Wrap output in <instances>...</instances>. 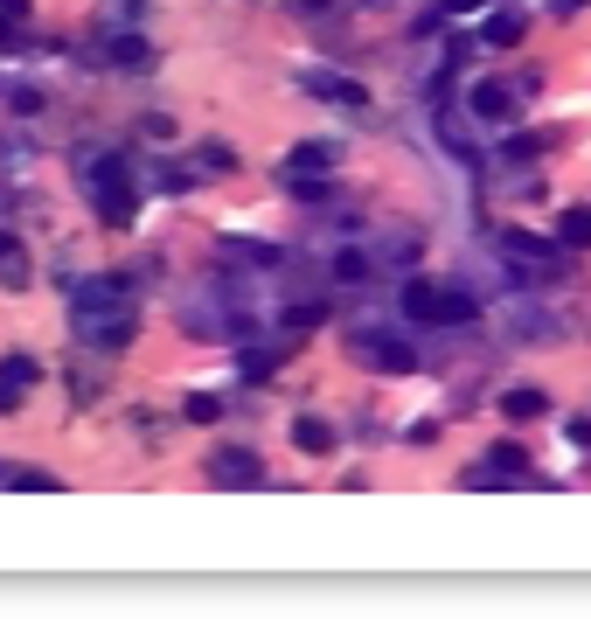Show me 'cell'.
<instances>
[{"mask_svg": "<svg viewBox=\"0 0 591 619\" xmlns=\"http://www.w3.org/2000/svg\"><path fill=\"white\" fill-rule=\"evenodd\" d=\"M487 42H494V49H515V42H522V21H515V14H494V21H487Z\"/></svg>", "mask_w": 591, "mask_h": 619, "instance_id": "d6986e66", "label": "cell"}, {"mask_svg": "<svg viewBox=\"0 0 591 619\" xmlns=\"http://www.w3.org/2000/svg\"><path fill=\"white\" fill-rule=\"evenodd\" d=\"M334 279L362 286V279H369V258H362V251H341V258H334Z\"/></svg>", "mask_w": 591, "mask_h": 619, "instance_id": "7402d4cb", "label": "cell"}, {"mask_svg": "<svg viewBox=\"0 0 591 619\" xmlns=\"http://www.w3.org/2000/svg\"><path fill=\"white\" fill-rule=\"evenodd\" d=\"M0 286H28V251L14 230H0Z\"/></svg>", "mask_w": 591, "mask_h": 619, "instance_id": "7c38bea8", "label": "cell"}, {"mask_svg": "<svg viewBox=\"0 0 591 619\" xmlns=\"http://www.w3.org/2000/svg\"><path fill=\"white\" fill-rule=\"evenodd\" d=\"M306 91H320V98H334V105H348V112H369V91L348 84V77H306Z\"/></svg>", "mask_w": 591, "mask_h": 619, "instance_id": "30bf717a", "label": "cell"}, {"mask_svg": "<svg viewBox=\"0 0 591 619\" xmlns=\"http://www.w3.org/2000/svg\"><path fill=\"white\" fill-rule=\"evenodd\" d=\"M293 446L306 460H327L334 453V432H327V418H293Z\"/></svg>", "mask_w": 591, "mask_h": 619, "instance_id": "ba28073f", "label": "cell"}, {"mask_svg": "<svg viewBox=\"0 0 591 619\" xmlns=\"http://www.w3.org/2000/svg\"><path fill=\"white\" fill-rule=\"evenodd\" d=\"M473 112L480 119H515V91L501 77H487V84H473Z\"/></svg>", "mask_w": 591, "mask_h": 619, "instance_id": "52a82bcc", "label": "cell"}, {"mask_svg": "<svg viewBox=\"0 0 591 619\" xmlns=\"http://www.w3.org/2000/svg\"><path fill=\"white\" fill-rule=\"evenodd\" d=\"M272 369H279V348H251L244 355V383H265Z\"/></svg>", "mask_w": 591, "mask_h": 619, "instance_id": "ffe728a7", "label": "cell"}, {"mask_svg": "<svg viewBox=\"0 0 591 619\" xmlns=\"http://www.w3.org/2000/svg\"><path fill=\"white\" fill-rule=\"evenodd\" d=\"M14 487H35V494H56V473H14Z\"/></svg>", "mask_w": 591, "mask_h": 619, "instance_id": "484cf974", "label": "cell"}, {"mask_svg": "<svg viewBox=\"0 0 591 619\" xmlns=\"http://www.w3.org/2000/svg\"><path fill=\"white\" fill-rule=\"evenodd\" d=\"M299 14H327V7H334V0H293Z\"/></svg>", "mask_w": 591, "mask_h": 619, "instance_id": "83f0119b", "label": "cell"}, {"mask_svg": "<svg viewBox=\"0 0 591 619\" xmlns=\"http://www.w3.org/2000/svg\"><path fill=\"white\" fill-rule=\"evenodd\" d=\"M258 473H265V460H258L251 446H216V453H209V480H216V487H251Z\"/></svg>", "mask_w": 591, "mask_h": 619, "instance_id": "8992f818", "label": "cell"}, {"mask_svg": "<svg viewBox=\"0 0 591 619\" xmlns=\"http://www.w3.org/2000/svg\"><path fill=\"white\" fill-rule=\"evenodd\" d=\"M202 167H209V174H230V167H237V154H230V147H223V140H202Z\"/></svg>", "mask_w": 591, "mask_h": 619, "instance_id": "44dd1931", "label": "cell"}, {"mask_svg": "<svg viewBox=\"0 0 591 619\" xmlns=\"http://www.w3.org/2000/svg\"><path fill=\"white\" fill-rule=\"evenodd\" d=\"M91 195H98V216H105L112 230H126V223L140 216V181H133V167L119 154L91 160Z\"/></svg>", "mask_w": 591, "mask_h": 619, "instance_id": "6da1fadb", "label": "cell"}, {"mask_svg": "<svg viewBox=\"0 0 591 619\" xmlns=\"http://www.w3.org/2000/svg\"><path fill=\"white\" fill-rule=\"evenodd\" d=\"M397 300H404V313H411V320H439V286H432V279H404V293H397Z\"/></svg>", "mask_w": 591, "mask_h": 619, "instance_id": "9c48e42d", "label": "cell"}, {"mask_svg": "<svg viewBox=\"0 0 591 619\" xmlns=\"http://www.w3.org/2000/svg\"><path fill=\"white\" fill-rule=\"evenodd\" d=\"M508 258H515V265H522V258H529V265H550L557 251H550L543 237H529V230H508Z\"/></svg>", "mask_w": 591, "mask_h": 619, "instance_id": "9a60e30c", "label": "cell"}, {"mask_svg": "<svg viewBox=\"0 0 591 619\" xmlns=\"http://www.w3.org/2000/svg\"><path fill=\"white\" fill-rule=\"evenodd\" d=\"M578 7H585V0H557V14H578Z\"/></svg>", "mask_w": 591, "mask_h": 619, "instance_id": "f1b7e54d", "label": "cell"}, {"mask_svg": "<svg viewBox=\"0 0 591 619\" xmlns=\"http://www.w3.org/2000/svg\"><path fill=\"white\" fill-rule=\"evenodd\" d=\"M0 14H7V21H21V14H28V0H0Z\"/></svg>", "mask_w": 591, "mask_h": 619, "instance_id": "4316f807", "label": "cell"}, {"mask_svg": "<svg viewBox=\"0 0 591 619\" xmlns=\"http://www.w3.org/2000/svg\"><path fill=\"white\" fill-rule=\"evenodd\" d=\"M7 35H14V21H7V14H0V42H7Z\"/></svg>", "mask_w": 591, "mask_h": 619, "instance_id": "4dcf8cb0", "label": "cell"}, {"mask_svg": "<svg viewBox=\"0 0 591 619\" xmlns=\"http://www.w3.org/2000/svg\"><path fill=\"white\" fill-rule=\"evenodd\" d=\"M501 411H508L515 425H529V418H543V390H529V383H522V390H508V397H501Z\"/></svg>", "mask_w": 591, "mask_h": 619, "instance_id": "e0dca14e", "label": "cell"}, {"mask_svg": "<svg viewBox=\"0 0 591 619\" xmlns=\"http://www.w3.org/2000/svg\"><path fill=\"white\" fill-rule=\"evenodd\" d=\"M181 418H188V425H216V418H223V404H216V397H188V404H181Z\"/></svg>", "mask_w": 591, "mask_h": 619, "instance_id": "603a6c76", "label": "cell"}, {"mask_svg": "<svg viewBox=\"0 0 591 619\" xmlns=\"http://www.w3.org/2000/svg\"><path fill=\"white\" fill-rule=\"evenodd\" d=\"M77 334L91 341V348H126L133 334H140V320H133V307H105V313H77Z\"/></svg>", "mask_w": 591, "mask_h": 619, "instance_id": "277c9868", "label": "cell"}, {"mask_svg": "<svg viewBox=\"0 0 591 619\" xmlns=\"http://www.w3.org/2000/svg\"><path fill=\"white\" fill-rule=\"evenodd\" d=\"M320 320H327V307H320V300H293V307H286V327H293V334L320 327Z\"/></svg>", "mask_w": 591, "mask_h": 619, "instance_id": "ac0fdd59", "label": "cell"}, {"mask_svg": "<svg viewBox=\"0 0 591 619\" xmlns=\"http://www.w3.org/2000/svg\"><path fill=\"white\" fill-rule=\"evenodd\" d=\"M105 63H112V70H147L153 49L140 42V35H112V42H105Z\"/></svg>", "mask_w": 591, "mask_h": 619, "instance_id": "8fae6325", "label": "cell"}, {"mask_svg": "<svg viewBox=\"0 0 591 619\" xmlns=\"http://www.w3.org/2000/svg\"><path fill=\"white\" fill-rule=\"evenodd\" d=\"M0 383H7V390H28V383H42V362H35V355H7V362H0Z\"/></svg>", "mask_w": 591, "mask_h": 619, "instance_id": "2e32d148", "label": "cell"}, {"mask_svg": "<svg viewBox=\"0 0 591 619\" xmlns=\"http://www.w3.org/2000/svg\"><path fill=\"white\" fill-rule=\"evenodd\" d=\"M0 411H14V390H7V383H0Z\"/></svg>", "mask_w": 591, "mask_h": 619, "instance_id": "f546056e", "label": "cell"}, {"mask_svg": "<svg viewBox=\"0 0 591 619\" xmlns=\"http://www.w3.org/2000/svg\"><path fill=\"white\" fill-rule=\"evenodd\" d=\"M487 473H494V480H522V473H529V453H522L515 439H501L494 460H487Z\"/></svg>", "mask_w": 591, "mask_h": 619, "instance_id": "4fadbf2b", "label": "cell"}, {"mask_svg": "<svg viewBox=\"0 0 591 619\" xmlns=\"http://www.w3.org/2000/svg\"><path fill=\"white\" fill-rule=\"evenodd\" d=\"M536 154H543V140H508V167H529Z\"/></svg>", "mask_w": 591, "mask_h": 619, "instance_id": "d4e9b609", "label": "cell"}, {"mask_svg": "<svg viewBox=\"0 0 591 619\" xmlns=\"http://www.w3.org/2000/svg\"><path fill=\"white\" fill-rule=\"evenodd\" d=\"M327 167H334V147H327V140H306V147L286 154V188L306 195V202H313V195H327Z\"/></svg>", "mask_w": 591, "mask_h": 619, "instance_id": "7a4b0ae2", "label": "cell"}, {"mask_svg": "<svg viewBox=\"0 0 591 619\" xmlns=\"http://www.w3.org/2000/svg\"><path fill=\"white\" fill-rule=\"evenodd\" d=\"M557 244H564V251H591V209H564Z\"/></svg>", "mask_w": 591, "mask_h": 619, "instance_id": "5bb4252c", "label": "cell"}, {"mask_svg": "<svg viewBox=\"0 0 591 619\" xmlns=\"http://www.w3.org/2000/svg\"><path fill=\"white\" fill-rule=\"evenodd\" d=\"M355 355H362L369 369H383V376H411V369H418V348H411L404 334H355Z\"/></svg>", "mask_w": 591, "mask_h": 619, "instance_id": "3957f363", "label": "cell"}, {"mask_svg": "<svg viewBox=\"0 0 591 619\" xmlns=\"http://www.w3.org/2000/svg\"><path fill=\"white\" fill-rule=\"evenodd\" d=\"M439 320H452V327H459V320H473V300H466V293H445V300H439Z\"/></svg>", "mask_w": 591, "mask_h": 619, "instance_id": "cb8c5ba5", "label": "cell"}, {"mask_svg": "<svg viewBox=\"0 0 591 619\" xmlns=\"http://www.w3.org/2000/svg\"><path fill=\"white\" fill-rule=\"evenodd\" d=\"M105 307H133V286H126L119 272H105V279H84V286H70V313H105Z\"/></svg>", "mask_w": 591, "mask_h": 619, "instance_id": "5b68a950", "label": "cell"}]
</instances>
